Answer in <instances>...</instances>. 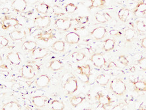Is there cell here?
I'll return each instance as SVG.
<instances>
[{"label":"cell","mask_w":146,"mask_h":110,"mask_svg":"<svg viewBox=\"0 0 146 110\" xmlns=\"http://www.w3.org/2000/svg\"><path fill=\"white\" fill-rule=\"evenodd\" d=\"M48 67L54 71H58L61 70L63 67V63L60 60H53L50 62Z\"/></svg>","instance_id":"27"},{"label":"cell","mask_w":146,"mask_h":110,"mask_svg":"<svg viewBox=\"0 0 146 110\" xmlns=\"http://www.w3.org/2000/svg\"><path fill=\"white\" fill-rule=\"evenodd\" d=\"M110 78L109 76L106 74H101L98 75L96 78V82L97 83L98 85L101 86H107L108 83L110 82Z\"/></svg>","instance_id":"23"},{"label":"cell","mask_w":146,"mask_h":110,"mask_svg":"<svg viewBox=\"0 0 146 110\" xmlns=\"http://www.w3.org/2000/svg\"><path fill=\"white\" fill-rule=\"evenodd\" d=\"M22 77L26 80H32L36 75L34 68L31 65H24L21 69Z\"/></svg>","instance_id":"8"},{"label":"cell","mask_w":146,"mask_h":110,"mask_svg":"<svg viewBox=\"0 0 146 110\" xmlns=\"http://www.w3.org/2000/svg\"><path fill=\"white\" fill-rule=\"evenodd\" d=\"M73 58H74L77 61H81L85 58V55L81 52H76L72 54Z\"/></svg>","instance_id":"38"},{"label":"cell","mask_w":146,"mask_h":110,"mask_svg":"<svg viewBox=\"0 0 146 110\" xmlns=\"http://www.w3.org/2000/svg\"><path fill=\"white\" fill-rule=\"evenodd\" d=\"M85 99H86V95H85V94H83V93H80L78 95H73V96H71L70 97V104L73 107H76L81 104Z\"/></svg>","instance_id":"17"},{"label":"cell","mask_w":146,"mask_h":110,"mask_svg":"<svg viewBox=\"0 0 146 110\" xmlns=\"http://www.w3.org/2000/svg\"><path fill=\"white\" fill-rule=\"evenodd\" d=\"M0 44H1V46L3 47H7V45H9V40H8L6 37L1 35V36H0Z\"/></svg>","instance_id":"41"},{"label":"cell","mask_w":146,"mask_h":110,"mask_svg":"<svg viewBox=\"0 0 146 110\" xmlns=\"http://www.w3.org/2000/svg\"><path fill=\"white\" fill-rule=\"evenodd\" d=\"M95 19L100 23H106L112 19V17L106 12H97L95 15Z\"/></svg>","instance_id":"20"},{"label":"cell","mask_w":146,"mask_h":110,"mask_svg":"<svg viewBox=\"0 0 146 110\" xmlns=\"http://www.w3.org/2000/svg\"><path fill=\"white\" fill-rule=\"evenodd\" d=\"M36 47V43L33 41H27L23 43L22 45V49L23 51L33 52Z\"/></svg>","instance_id":"30"},{"label":"cell","mask_w":146,"mask_h":110,"mask_svg":"<svg viewBox=\"0 0 146 110\" xmlns=\"http://www.w3.org/2000/svg\"><path fill=\"white\" fill-rule=\"evenodd\" d=\"M2 12H3V14H7L9 13V9H8L7 7H3L2 9Z\"/></svg>","instance_id":"47"},{"label":"cell","mask_w":146,"mask_h":110,"mask_svg":"<svg viewBox=\"0 0 146 110\" xmlns=\"http://www.w3.org/2000/svg\"><path fill=\"white\" fill-rule=\"evenodd\" d=\"M78 9V7L76 4L73 3H68L65 6V11L66 13H73L74 12H76Z\"/></svg>","instance_id":"34"},{"label":"cell","mask_w":146,"mask_h":110,"mask_svg":"<svg viewBox=\"0 0 146 110\" xmlns=\"http://www.w3.org/2000/svg\"><path fill=\"white\" fill-rule=\"evenodd\" d=\"M63 88L68 94H73L78 90V79L74 75H70L66 78L63 84Z\"/></svg>","instance_id":"2"},{"label":"cell","mask_w":146,"mask_h":110,"mask_svg":"<svg viewBox=\"0 0 146 110\" xmlns=\"http://www.w3.org/2000/svg\"><path fill=\"white\" fill-rule=\"evenodd\" d=\"M136 63L137 65L140 68L141 70H146V58L145 57H142L141 59H139L137 61H135V63Z\"/></svg>","instance_id":"36"},{"label":"cell","mask_w":146,"mask_h":110,"mask_svg":"<svg viewBox=\"0 0 146 110\" xmlns=\"http://www.w3.org/2000/svg\"><path fill=\"white\" fill-rule=\"evenodd\" d=\"M110 90L116 95L122 96L126 92L127 87L124 81L120 78H115L110 81Z\"/></svg>","instance_id":"1"},{"label":"cell","mask_w":146,"mask_h":110,"mask_svg":"<svg viewBox=\"0 0 146 110\" xmlns=\"http://www.w3.org/2000/svg\"><path fill=\"white\" fill-rule=\"evenodd\" d=\"M141 46L142 47L143 49H146V37L141 39Z\"/></svg>","instance_id":"44"},{"label":"cell","mask_w":146,"mask_h":110,"mask_svg":"<svg viewBox=\"0 0 146 110\" xmlns=\"http://www.w3.org/2000/svg\"><path fill=\"white\" fill-rule=\"evenodd\" d=\"M65 47V42H64L63 41H56L52 45V49L54 51L56 52H60V53L64 51Z\"/></svg>","instance_id":"32"},{"label":"cell","mask_w":146,"mask_h":110,"mask_svg":"<svg viewBox=\"0 0 146 110\" xmlns=\"http://www.w3.org/2000/svg\"><path fill=\"white\" fill-rule=\"evenodd\" d=\"M136 110H146V105L144 103H141Z\"/></svg>","instance_id":"46"},{"label":"cell","mask_w":146,"mask_h":110,"mask_svg":"<svg viewBox=\"0 0 146 110\" xmlns=\"http://www.w3.org/2000/svg\"><path fill=\"white\" fill-rule=\"evenodd\" d=\"M136 29L139 32L145 33L146 32V24L142 20H137L136 23Z\"/></svg>","instance_id":"35"},{"label":"cell","mask_w":146,"mask_h":110,"mask_svg":"<svg viewBox=\"0 0 146 110\" xmlns=\"http://www.w3.org/2000/svg\"><path fill=\"white\" fill-rule=\"evenodd\" d=\"M9 36L13 41H21L26 37V32L25 31L15 30L10 33Z\"/></svg>","instance_id":"24"},{"label":"cell","mask_w":146,"mask_h":110,"mask_svg":"<svg viewBox=\"0 0 146 110\" xmlns=\"http://www.w3.org/2000/svg\"><path fill=\"white\" fill-rule=\"evenodd\" d=\"M116 67H117V66H116V64L113 63V62H110L108 66V69H114V68H116Z\"/></svg>","instance_id":"45"},{"label":"cell","mask_w":146,"mask_h":110,"mask_svg":"<svg viewBox=\"0 0 146 110\" xmlns=\"http://www.w3.org/2000/svg\"><path fill=\"white\" fill-rule=\"evenodd\" d=\"M115 41L112 39H107L104 41L103 49L105 52H109L114 49L115 46Z\"/></svg>","instance_id":"29"},{"label":"cell","mask_w":146,"mask_h":110,"mask_svg":"<svg viewBox=\"0 0 146 110\" xmlns=\"http://www.w3.org/2000/svg\"><path fill=\"white\" fill-rule=\"evenodd\" d=\"M48 55L47 49L42 47H36L32 52V57L35 59H42Z\"/></svg>","instance_id":"18"},{"label":"cell","mask_w":146,"mask_h":110,"mask_svg":"<svg viewBox=\"0 0 146 110\" xmlns=\"http://www.w3.org/2000/svg\"><path fill=\"white\" fill-rule=\"evenodd\" d=\"M51 23V18L48 15L38 16L35 18L34 24L38 29H45L48 27Z\"/></svg>","instance_id":"5"},{"label":"cell","mask_w":146,"mask_h":110,"mask_svg":"<svg viewBox=\"0 0 146 110\" xmlns=\"http://www.w3.org/2000/svg\"><path fill=\"white\" fill-rule=\"evenodd\" d=\"M21 105L17 101H11L5 103L2 107V110H21Z\"/></svg>","instance_id":"22"},{"label":"cell","mask_w":146,"mask_h":110,"mask_svg":"<svg viewBox=\"0 0 146 110\" xmlns=\"http://www.w3.org/2000/svg\"><path fill=\"white\" fill-rule=\"evenodd\" d=\"M50 9V7L48 4L44 3V2H41V3L36 4V6H35L36 11L38 13L44 14V15H46L49 11Z\"/></svg>","instance_id":"25"},{"label":"cell","mask_w":146,"mask_h":110,"mask_svg":"<svg viewBox=\"0 0 146 110\" xmlns=\"http://www.w3.org/2000/svg\"><path fill=\"white\" fill-rule=\"evenodd\" d=\"M91 61L94 66L97 68H103L106 64V61L101 53H95L91 56Z\"/></svg>","instance_id":"6"},{"label":"cell","mask_w":146,"mask_h":110,"mask_svg":"<svg viewBox=\"0 0 146 110\" xmlns=\"http://www.w3.org/2000/svg\"><path fill=\"white\" fill-rule=\"evenodd\" d=\"M27 1L25 0H15L11 3V7L14 11L17 13H21L26 9Z\"/></svg>","instance_id":"13"},{"label":"cell","mask_w":146,"mask_h":110,"mask_svg":"<svg viewBox=\"0 0 146 110\" xmlns=\"http://www.w3.org/2000/svg\"><path fill=\"white\" fill-rule=\"evenodd\" d=\"M133 85V90L137 92H146V81L135 78L134 80H130Z\"/></svg>","instance_id":"10"},{"label":"cell","mask_w":146,"mask_h":110,"mask_svg":"<svg viewBox=\"0 0 146 110\" xmlns=\"http://www.w3.org/2000/svg\"><path fill=\"white\" fill-rule=\"evenodd\" d=\"M50 108L52 110H64L65 108V104L63 101L58 99H54L51 102Z\"/></svg>","instance_id":"31"},{"label":"cell","mask_w":146,"mask_h":110,"mask_svg":"<svg viewBox=\"0 0 146 110\" xmlns=\"http://www.w3.org/2000/svg\"><path fill=\"white\" fill-rule=\"evenodd\" d=\"M124 107H125V105L124 103H118L117 105H116L115 106H114L113 107H112L111 109H107V110H124Z\"/></svg>","instance_id":"42"},{"label":"cell","mask_w":146,"mask_h":110,"mask_svg":"<svg viewBox=\"0 0 146 110\" xmlns=\"http://www.w3.org/2000/svg\"><path fill=\"white\" fill-rule=\"evenodd\" d=\"M135 31L133 29L129 28L126 29L124 32V37L127 42H130L135 37Z\"/></svg>","instance_id":"33"},{"label":"cell","mask_w":146,"mask_h":110,"mask_svg":"<svg viewBox=\"0 0 146 110\" xmlns=\"http://www.w3.org/2000/svg\"><path fill=\"white\" fill-rule=\"evenodd\" d=\"M1 28L3 29H7L11 27H15L19 25V22L17 19L13 17H5L1 21Z\"/></svg>","instance_id":"12"},{"label":"cell","mask_w":146,"mask_h":110,"mask_svg":"<svg viewBox=\"0 0 146 110\" xmlns=\"http://www.w3.org/2000/svg\"><path fill=\"white\" fill-rule=\"evenodd\" d=\"M36 39L38 40L42 41L44 42H48L50 40L52 39L55 37V32L53 29H50L49 31H42L37 34L36 36Z\"/></svg>","instance_id":"9"},{"label":"cell","mask_w":146,"mask_h":110,"mask_svg":"<svg viewBox=\"0 0 146 110\" xmlns=\"http://www.w3.org/2000/svg\"><path fill=\"white\" fill-rule=\"evenodd\" d=\"M91 66L89 64H85L83 66H78L77 68V73L78 78L81 82L85 84L89 82V78L91 76Z\"/></svg>","instance_id":"3"},{"label":"cell","mask_w":146,"mask_h":110,"mask_svg":"<svg viewBox=\"0 0 146 110\" xmlns=\"http://www.w3.org/2000/svg\"><path fill=\"white\" fill-rule=\"evenodd\" d=\"M7 59L10 63L14 65H19L21 59L20 55L17 52H11L7 55Z\"/></svg>","instance_id":"21"},{"label":"cell","mask_w":146,"mask_h":110,"mask_svg":"<svg viewBox=\"0 0 146 110\" xmlns=\"http://www.w3.org/2000/svg\"><path fill=\"white\" fill-rule=\"evenodd\" d=\"M76 22L80 25H85L89 21V16H78L76 19Z\"/></svg>","instance_id":"37"},{"label":"cell","mask_w":146,"mask_h":110,"mask_svg":"<svg viewBox=\"0 0 146 110\" xmlns=\"http://www.w3.org/2000/svg\"><path fill=\"white\" fill-rule=\"evenodd\" d=\"M107 30L105 27H97L91 31V35L95 40L99 41L105 37Z\"/></svg>","instance_id":"11"},{"label":"cell","mask_w":146,"mask_h":110,"mask_svg":"<svg viewBox=\"0 0 146 110\" xmlns=\"http://www.w3.org/2000/svg\"><path fill=\"white\" fill-rule=\"evenodd\" d=\"M48 100V97L44 95H35L32 97V103L33 105L39 108L44 107Z\"/></svg>","instance_id":"14"},{"label":"cell","mask_w":146,"mask_h":110,"mask_svg":"<svg viewBox=\"0 0 146 110\" xmlns=\"http://www.w3.org/2000/svg\"><path fill=\"white\" fill-rule=\"evenodd\" d=\"M118 61L119 63L124 65V66H127L129 64V61L128 59H127V57L125 55H120L118 57Z\"/></svg>","instance_id":"39"},{"label":"cell","mask_w":146,"mask_h":110,"mask_svg":"<svg viewBox=\"0 0 146 110\" xmlns=\"http://www.w3.org/2000/svg\"><path fill=\"white\" fill-rule=\"evenodd\" d=\"M50 82V78L46 74H42V75L39 76L35 81V84H36V86L41 88L48 86Z\"/></svg>","instance_id":"15"},{"label":"cell","mask_w":146,"mask_h":110,"mask_svg":"<svg viewBox=\"0 0 146 110\" xmlns=\"http://www.w3.org/2000/svg\"><path fill=\"white\" fill-rule=\"evenodd\" d=\"M130 71L131 72H132V73L135 72V66H132V67H131V68L130 69Z\"/></svg>","instance_id":"48"},{"label":"cell","mask_w":146,"mask_h":110,"mask_svg":"<svg viewBox=\"0 0 146 110\" xmlns=\"http://www.w3.org/2000/svg\"><path fill=\"white\" fill-rule=\"evenodd\" d=\"M52 10L55 15H64V13L63 11L62 7H60L58 5H54L52 7Z\"/></svg>","instance_id":"40"},{"label":"cell","mask_w":146,"mask_h":110,"mask_svg":"<svg viewBox=\"0 0 146 110\" xmlns=\"http://www.w3.org/2000/svg\"><path fill=\"white\" fill-rule=\"evenodd\" d=\"M109 33L112 36H116V37H119L122 35V33H121L120 31L118 30H116V29H112L109 31Z\"/></svg>","instance_id":"43"},{"label":"cell","mask_w":146,"mask_h":110,"mask_svg":"<svg viewBox=\"0 0 146 110\" xmlns=\"http://www.w3.org/2000/svg\"><path fill=\"white\" fill-rule=\"evenodd\" d=\"M96 99L99 103V105H101L104 107L105 106H108L112 103V100L109 95L104 94L102 92H98L96 95Z\"/></svg>","instance_id":"7"},{"label":"cell","mask_w":146,"mask_h":110,"mask_svg":"<svg viewBox=\"0 0 146 110\" xmlns=\"http://www.w3.org/2000/svg\"><path fill=\"white\" fill-rule=\"evenodd\" d=\"M133 13L136 14L137 13H141L143 15H145L146 13V1H139L138 3L135 6Z\"/></svg>","instance_id":"28"},{"label":"cell","mask_w":146,"mask_h":110,"mask_svg":"<svg viewBox=\"0 0 146 110\" xmlns=\"http://www.w3.org/2000/svg\"><path fill=\"white\" fill-rule=\"evenodd\" d=\"M80 35L76 32H70L67 33L65 36V41L70 45H75L80 42Z\"/></svg>","instance_id":"16"},{"label":"cell","mask_w":146,"mask_h":110,"mask_svg":"<svg viewBox=\"0 0 146 110\" xmlns=\"http://www.w3.org/2000/svg\"><path fill=\"white\" fill-rule=\"evenodd\" d=\"M105 0H89L85 1V5L89 9H92L93 8L101 7L105 5Z\"/></svg>","instance_id":"19"},{"label":"cell","mask_w":146,"mask_h":110,"mask_svg":"<svg viewBox=\"0 0 146 110\" xmlns=\"http://www.w3.org/2000/svg\"><path fill=\"white\" fill-rule=\"evenodd\" d=\"M130 15V10L128 8H121L118 12V19L122 22H126Z\"/></svg>","instance_id":"26"},{"label":"cell","mask_w":146,"mask_h":110,"mask_svg":"<svg viewBox=\"0 0 146 110\" xmlns=\"http://www.w3.org/2000/svg\"><path fill=\"white\" fill-rule=\"evenodd\" d=\"M72 19L70 18H58L55 20L54 25L58 30L67 31L72 27Z\"/></svg>","instance_id":"4"}]
</instances>
